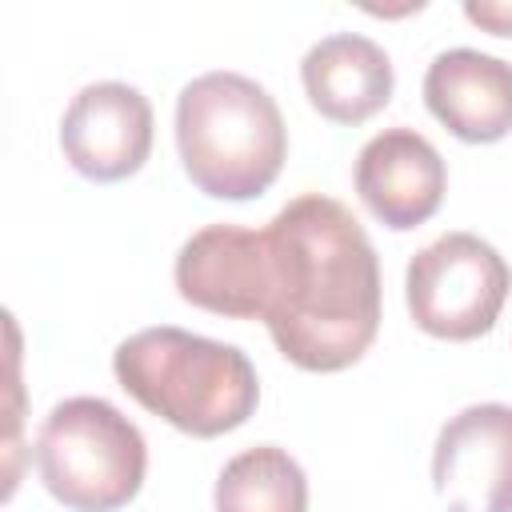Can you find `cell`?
I'll return each instance as SVG.
<instances>
[{"instance_id":"1","label":"cell","mask_w":512,"mask_h":512,"mask_svg":"<svg viewBox=\"0 0 512 512\" xmlns=\"http://www.w3.org/2000/svg\"><path fill=\"white\" fill-rule=\"evenodd\" d=\"M268 232V336L304 372L356 364L380 328V260L360 220L332 196L288 200Z\"/></svg>"},{"instance_id":"2","label":"cell","mask_w":512,"mask_h":512,"mask_svg":"<svg viewBox=\"0 0 512 512\" xmlns=\"http://www.w3.org/2000/svg\"><path fill=\"white\" fill-rule=\"evenodd\" d=\"M112 372L136 404L188 436H224L240 428L260 400L256 368L236 344L172 324L128 336L112 352Z\"/></svg>"},{"instance_id":"3","label":"cell","mask_w":512,"mask_h":512,"mask_svg":"<svg viewBox=\"0 0 512 512\" xmlns=\"http://www.w3.org/2000/svg\"><path fill=\"white\" fill-rule=\"evenodd\" d=\"M176 148L188 180L216 200H252L284 168L276 100L240 72H204L176 100Z\"/></svg>"},{"instance_id":"4","label":"cell","mask_w":512,"mask_h":512,"mask_svg":"<svg viewBox=\"0 0 512 512\" xmlns=\"http://www.w3.org/2000/svg\"><path fill=\"white\" fill-rule=\"evenodd\" d=\"M36 468L44 488L72 512L124 508L148 468L140 428L100 396L56 404L36 436Z\"/></svg>"},{"instance_id":"5","label":"cell","mask_w":512,"mask_h":512,"mask_svg":"<svg viewBox=\"0 0 512 512\" xmlns=\"http://www.w3.org/2000/svg\"><path fill=\"white\" fill-rule=\"evenodd\" d=\"M512 288V272L504 256L472 236V232H448L420 248L408 260L404 292L408 312L416 328L440 340H476L484 336Z\"/></svg>"},{"instance_id":"6","label":"cell","mask_w":512,"mask_h":512,"mask_svg":"<svg viewBox=\"0 0 512 512\" xmlns=\"http://www.w3.org/2000/svg\"><path fill=\"white\" fill-rule=\"evenodd\" d=\"M176 288L188 304L232 316L264 320L272 300V248L268 232L208 224L176 252Z\"/></svg>"},{"instance_id":"7","label":"cell","mask_w":512,"mask_h":512,"mask_svg":"<svg viewBox=\"0 0 512 512\" xmlns=\"http://www.w3.org/2000/svg\"><path fill=\"white\" fill-rule=\"evenodd\" d=\"M432 484L448 512H512V408L456 412L436 436Z\"/></svg>"},{"instance_id":"8","label":"cell","mask_w":512,"mask_h":512,"mask_svg":"<svg viewBox=\"0 0 512 512\" xmlns=\"http://www.w3.org/2000/svg\"><path fill=\"white\" fill-rule=\"evenodd\" d=\"M60 148L80 176L100 184L140 172L152 152L148 96L120 80L80 88L60 120Z\"/></svg>"},{"instance_id":"9","label":"cell","mask_w":512,"mask_h":512,"mask_svg":"<svg viewBox=\"0 0 512 512\" xmlns=\"http://www.w3.org/2000/svg\"><path fill=\"white\" fill-rule=\"evenodd\" d=\"M444 184V156L416 128H384L356 156L360 200L396 232L424 224L440 208Z\"/></svg>"},{"instance_id":"10","label":"cell","mask_w":512,"mask_h":512,"mask_svg":"<svg viewBox=\"0 0 512 512\" xmlns=\"http://www.w3.org/2000/svg\"><path fill=\"white\" fill-rule=\"evenodd\" d=\"M428 112L468 144L512 132V64L476 48H448L424 72Z\"/></svg>"},{"instance_id":"11","label":"cell","mask_w":512,"mask_h":512,"mask_svg":"<svg viewBox=\"0 0 512 512\" xmlns=\"http://www.w3.org/2000/svg\"><path fill=\"white\" fill-rule=\"evenodd\" d=\"M300 80L312 108L336 124H360L392 100V60L360 32H336L312 44L300 60Z\"/></svg>"},{"instance_id":"12","label":"cell","mask_w":512,"mask_h":512,"mask_svg":"<svg viewBox=\"0 0 512 512\" xmlns=\"http://www.w3.org/2000/svg\"><path fill=\"white\" fill-rule=\"evenodd\" d=\"M216 512H308L304 468L276 444L232 456L216 480Z\"/></svg>"},{"instance_id":"13","label":"cell","mask_w":512,"mask_h":512,"mask_svg":"<svg viewBox=\"0 0 512 512\" xmlns=\"http://www.w3.org/2000/svg\"><path fill=\"white\" fill-rule=\"evenodd\" d=\"M464 16L492 36H512V0H468Z\"/></svg>"}]
</instances>
